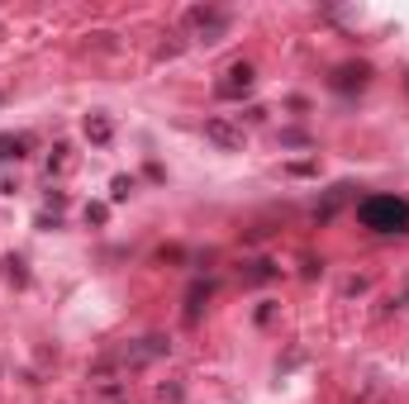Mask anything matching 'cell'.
I'll list each match as a JSON object with an SVG mask.
<instances>
[{
	"instance_id": "obj_1",
	"label": "cell",
	"mask_w": 409,
	"mask_h": 404,
	"mask_svg": "<svg viewBox=\"0 0 409 404\" xmlns=\"http://www.w3.org/2000/svg\"><path fill=\"white\" fill-rule=\"evenodd\" d=\"M357 224L376 238H409V200L405 195H366L357 205Z\"/></svg>"
},
{
	"instance_id": "obj_2",
	"label": "cell",
	"mask_w": 409,
	"mask_h": 404,
	"mask_svg": "<svg viewBox=\"0 0 409 404\" xmlns=\"http://www.w3.org/2000/svg\"><path fill=\"white\" fill-rule=\"evenodd\" d=\"M171 352V338H162V333H153V338H138L134 348L114 352V357H105L95 371H105V366H148V362H157V357H167Z\"/></svg>"
},
{
	"instance_id": "obj_3",
	"label": "cell",
	"mask_w": 409,
	"mask_h": 404,
	"mask_svg": "<svg viewBox=\"0 0 409 404\" xmlns=\"http://www.w3.org/2000/svg\"><path fill=\"white\" fill-rule=\"evenodd\" d=\"M229 10H215V5H195V10H186V29H195V38L200 43H219L224 33H229Z\"/></svg>"
},
{
	"instance_id": "obj_4",
	"label": "cell",
	"mask_w": 409,
	"mask_h": 404,
	"mask_svg": "<svg viewBox=\"0 0 409 404\" xmlns=\"http://www.w3.org/2000/svg\"><path fill=\"white\" fill-rule=\"evenodd\" d=\"M252 86H257V67H252V62H233V67H224V77L215 81V95L238 100V95H247Z\"/></svg>"
},
{
	"instance_id": "obj_5",
	"label": "cell",
	"mask_w": 409,
	"mask_h": 404,
	"mask_svg": "<svg viewBox=\"0 0 409 404\" xmlns=\"http://www.w3.org/2000/svg\"><path fill=\"white\" fill-rule=\"evenodd\" d=\"M205 138H210L215 148H224V153H238V148H243V129L229 124V119H205Z\"/></svg>"
},
{
	"instance_id": "obj_6",
	"label": "cell",
	"mask_w": 409,
	"mask_h": 404,
	"mask_svg": "<svg viewBox=\"0 0 409 404\" xmlns=\"http://www.w3.org/2000/svg\"><path fill=\"white\" fill-rule=\"evenodd\" d=\"M366 81H371V67H366V62H348V67H338V77H333V86H338V91H362V86H366Z\"/></svg>"
},
{
	"instance_id": "obj_7",
	"label": "cell",
	"mask_w": 409,
	"mask_h": 404,
	"mask_svg": "<svg viewBox=\"0 0 409 404\" xmlns=\"http://www.w3.org/2000/svg\"><path fill=\"white\" fill-rule=\"evenodd\" d=\"M86 138H91L95 148H105L109 138H114V124H109V114H86Z\"/></svg>"
},
{
	"instance_id": "obj_8",
	"label": "cell",
	"mask_w": 409,
	"mask_h": 404,
	"mask_svg": "<svg viewBox=\"0 0 409 404\" xmlns=\"http://www.w3.org/2000/svg\"><path fill=\"white\" fill-rule=\"evenodd\" d=\"M24 148H29V138H10V134H0V162H20V157H24Z\"/></svg>"
},
{
	"instance_id": "obj_9",
	"label": "cell",
	"mask_w": 409,
	"mask_h": 404,
	"mask_svg": "<svg viewBox=\"0 0 409 404\" xmlns=\"http://www.w3.org/2000/svg\"><path fill=\"white\" fill-rule=\"evenodd\" d=\"M5 276H10V286H29V267H24V257H5Z\"/></svg>"
},
{
	"instance_id": "obj_10",
	"label": "cell",
	"mask_w": 409,
	"mask_h": 404,
	"mask_svg": "<svg viewBox=\"0 0 409 404\" xmlns=\"http://www.w3.org/2000/svg\"><path fill=\"white\" fill-rule=\"evenodd\" d=\"M272 276H281V267L267 262V257H262V262H252V271H247V281H252V286H262V281H272Z\"/></svg>"
},
{
	"instance_id": "obj_11",
	"label": "cell",
	"mask_w": 409,
	"mask_h": 404,
	"mask_svg": "<svg viewBox=\"0 0 409 404\" xmlns=\"http://www.w3.org/2000/svg\"><path fill=\"white\" fill-rule=\"evenodd\" d=\"M134 190H138L134 176H114V181H109V200H129Z\"/></svg>"
},
{
	"instance_id": "obj_12",
	"label": "cell",
	"mask_w": 409,
	"mask_h": 404,
	"mask_svg": "<svg viewBox=\"0 0 409 404\" xmlns=\"http://www.w3.org/2000/svg\"><path fill=\"white\" fill-rule=\"evenodd\" d=\"M210 295H215V286H210V281H205V286H191V309H186V319H195V314H200V304H205Z\"/></svg>"
},
{
	"instance_id": "obj_13",
	"label": "cell",
	"mask_w": 409,
	"mask_h": 404,
	"mask_svg": "<svg viewBox=\"0 0 409 404\" xmlns=\"http://www.w3.org/2000/svg\"><path fill=\"white\" fill-rule=\"evenodd\" d=\"M281 143H286V148H309V134H304V129H286Z\"/></svg>"
},
{
	"instance_id": "obj_14",
	"label": "cell",
	"mask_w": 409,
	"mask_h": 404,
	"mask_svg": "<svg viewBox=\"0 0 409 404\" xmlns=\"http://www.w3.org/2000/svg\"><path fill=\"white\" fill-rule=\"evenodd\" d=\"M109 219V205H86V224H105Z\"/></svg>"
},
{
	"instance_id": "obj_15",
	"label": "cell",
	"mask_w": 409,
	"mask_h": 404,
	"mask_svg": "<svg viewBox=\"0 0 409 404\" xmlns=\"http://www.w3.org/2000/svg\"><path fill=\"white\" fill-rule=\"evenodd\" d=\"M286 171H291V176H314V171H319V162H291Z\"/></svg>"
}]
</instances>
